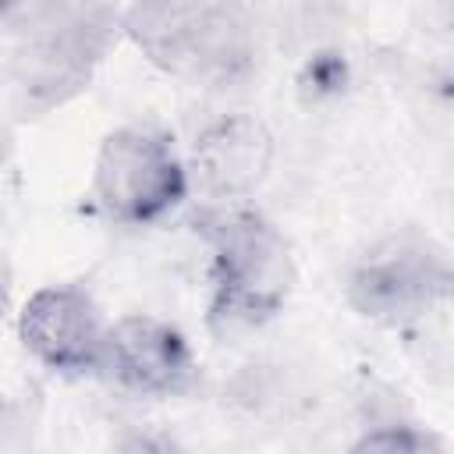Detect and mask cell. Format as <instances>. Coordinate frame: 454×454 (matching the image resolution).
I'll return each mask as SVG.
<instances>
[{
	"instance_id": "6da1fadb",
	"label": "cell",
	"mask_w": 454,
	"mask_h": 454,
	"mask_svg": "<svg viewBox=\"0 0 454 454\" xmlns=\"http://www.w3.org/2000/svg\"><path fill=\"white\" fill-rule=\"evenodd\" d=\"M14 32L11 89L25 110H53L78 96L124 32L110 0H25L7 11Z\"/></svg>"
},
{
	"instance_id": "7a4b0ae2",
	"label": "cell",
	"mask_w": 454,
	"mask_h": 454,
	"mask_svg": "<svg viewBox=\"0 0 454 454\" xmlns=\"http://www.w3.org/2000/svg\"><path fill=\"white\" fill-rule=\"evenodd\" d=\"M213 252V319L227 326L266 323L294 287V259L284 234L259 213L227 206L202 216Z\"/></svg>"
},
{
	"instance_id": "3957f363",
	"label": "cell",
	"mask_w": 454,
	"mask_h": 454,
	"mask_svg": "<svg viewBox=\"0 0 454 454\" xmlns=\"http://www.w3.org/2000/svg\"><path fill=\"white\" fill-rule=\"evenodd\" d=\"M351 305L376 323H415L454 301V255L415 231L380 238L348 277Z\"/></svg>"
},
{
	"instance_id": "277c9868",
	"label": "cell",
	"mask_w": 454,
	"mask_h": 454,
	"mask_svg": "<svg viewBox=\"0 0 454 454\" xmlns=\"http://www.w3.org/2000/svg\"><path fill=\"white\" fill-rule=\"evenodd\" d=\"M188 192V170L163 131L121 128L96 153L92 199L117 223H153Z\"/></svg>"
},
{
	"instance_id": "5b68a950",
	"label": "cell",
	"mask_w": 454,
	"mask_h": 454,
	"mask_svg": "<svg viewBox=\"0 0 454 454\" xmlns=\"http://www.w3.org/2000/svg\"><path fill=\"white\" fill-rule=\"evenodd\" d=\"M21 344L35 362L64 376L103 372L110 326L89 291L74 284L39 287L18 316Z\"/></svg>"
},
{
	"instance_id": "8992f818",
	"label": "cell",
	"mask_w": 454,
	"mask_h": 454,
	"mask_svg": "<svg viewBox=\"0 0 454 454\" xmlns=\"http://www.w3.org/2000/svg\"><path fill=\"white\" fill-rule=\"evenodd\" d=\"M103 372L135 394L170 397L192 387L195 358L181 330L170 323L156 316H124L110 326Z\"/></svg>"
},
{
	"instance_id": "52a82bcc",
	"label": "cell",
	"mask_w": 454,
	"mask_h": 454,
	"mask_svg": "<svg viewBox=\"0 0 454 454\" xmlns=\"http://www.w3.org/2000/svg\"><path fill=\"white\" fill-rule=\"evenodd\" d=\"M192 167L209 195L238 202L266 181L273 167V138L255 117H220L195 138Z\"/></svg>"
},
{
	"instance_id": "ba28073f",
	"label": "cell",
	"mask_w": 454,
	"mask_h": 454,
	"mask_svg": "<svg viewBox=\"0 0 454 454\" xmlns=\"http://www.w3.org/2000/svg\"><path fill=\"white\" fill-rule=\"evenodd\" d=\"M209 0H131L124 7L128 39L163 71L195 78Z\"/></svg>"
},
{
	"instance_id": "9c48e42d",
	"label": "cell",
	"mask_w": 454,
	"mask_h": 454,
	"mask_svg": "<svg viewBox=\"0 0 454 454\" xmlns=\"http://www.w3.org/2000/svg\"><path fill=\"white\" fill-rule=\"evenodd\" d=\"M436 447H440V436L422 429L411 415H397V419H383V422L362 426V436L355 440V450H404V454H419V450H436Z\"/></svg>"
},
{
	"instance_id": "30bf717a",
	"label": "cell",
	"mask_w": 454,
	"mask_h": 454,
	"mask_svg": "<svg viewBox=\"0 0 454 454\" xmlns=\"http://www.w3.org/2000/svg\"><path fill=\"white\" fill-rule=\"evenodd\" d=\"M443 11H447V21L454 25V0H443Z\"/></svg>"
},
{
	"instance_id": "8fae6325",
	"label": "cell",
	"mask_w": 454,
	"mask_h": 454,
	"mask_svg": "<svg viewBox=\"0 0 454 454\" xmlns=\"http://www.w3.org/2000/svg\"><path fill=\"white\" fill-rule=\"evenodd\" d=\"M25 0H4V11H14V7H21Z\"/></svg>"
}]
</instances>
